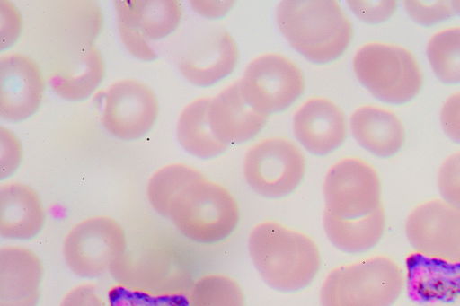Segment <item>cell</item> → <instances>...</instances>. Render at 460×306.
Wrapping results in <instances>:
<instances>
[{"label":"cell","mask_w":460,"mask_h":306,"mask_svg":"<svg viewBox=\"0 0 460 306\" xmlns=\"http://www.w3.org/2000/svg\"><path fill=\"white\" fill-rule=\"evenodd\" d=\"M210 96L198 97L181 110L175 136L181 147L192 156L210 159L223 153L227 144L212 133L208 118Z\"/></svg>","instance_id":"obj_21"},{"label":"cell","mask_w":460,"mask_h":306,"mask_svg":"<svg viewBox=\"0 0 460 306\" xmlns=\"http://www.w3.org/2000/svg\"><path fill=\"white\" fill-rule=\"evenodd\" d=\"M451 4L453 5L455 12L460 14V0L451 1Z\"/></svg>","instance_id":"obj_34"},{"label":"cell","mask_w":460,"mask_h":306,"mask_svg":"<svg viewBox=\"0 0 460 306\" xmlns=\"http://www.w3.org/2000/svg\"><path fill=\"white\" fill-rule=\"evenodd\" d=\"M269 115L254 109L244 98L240 80L211 97L208 118L214 136L228 146L252 139L264 127Z\"/></svg>","instance_id":"obj_16"},{"label":"cell","mask_w":460,"mask_h":306,"mask_svg":"<svg viewBox=\"0 0 460 306\" xmlns=\"http://www.w3.org/2000/svg\"><path fill=\"white\" fill-rule=\"evenodd\" d=\"M251 261L263 282L283 293L308 287L317 277L322 257L314 240L276 221H262L247 238Z\"/></svg>","instance_id":"obj_2"},{"label":"cell","mask_w":460,"mask_h":306,"mask_svg":"<svg viewBox=\"0 0 460 306\" xmlns=\"http://www.w3.org/2000/svg\"><path fill=\"white\" fill-rule=\"evenodd\" d=\"M23 19L17 7L10 1L0 0V48L13 47L22 35Z\"/></svg>","instance_id":"obj_28"},{"label":"cell","mask_w":460,"mask_h":306,"mask_svg":"<svg viewBox=\"0 0 460 306\" xmlns=\"http://www.w3.org/2000/svg\"><path fill=\"white\" fill-rule=\"evenodd\" d=\"M44 266L38 254L22 243L0 248V306H38Z\"/></svg>","instance_id":"obj_15"},{"label":"cell","mask_w":460,"mask_h":306,"mask_svg":"<svg viewBox=\"0 0 460 306\" xmlns=\"http://www.w3.org/2000/svg\"><path fill=\"white\" fill-rule=\"evenodd\" d=\"M306 161L302 150L288 138H263L245 152L243 174L247 185L268 198H281L302 182Z\"/></svg>","instance_id":"obj_7"},{"label":"cell","mask_w":460,"mask_h":306,"mask_svg":"<svg viewBox=\"0 0 460 306\" xmlns=\"http://www.w3.org/2000/svg\"><path fill=\"white\" fill-rule=\"evenodd\" d=\"M403 232L411 248L421 257L460 266V207L442 198L415 205L407 214Z\"/></svg>","instance_id":"obj_9"},{"label":"cell","mask_w":460,"mask_h":306,"mask_svg":"<svg viewBox=\"0 0 460 306\" xmlns=\"http://www.w3.org/2000/svg\"><path fill=\"white\" fill-rule=\"evenodd\" d=\"M438 118L446 136L454 142L460 143V90L445 99L439 109Z\"/></svg>","instance_id":"obj_32"},{"label":"cell","mask_w":460,"mask_h":306,"mask_svg":"<svg viewBox=\"0 0 460 306\" xmlns=\"http://www.w3.org/2000/svg\"><path fill=\"white\" fill-rule=\"evenodd\" d=\"M46 89L43 72L31 56L5 52L0 56V118L19 122L39 109Z\"/></svg>","instance_id":"obj_12"},{"label":"cell","mask_w":460,"mask_h":306,"mask_svg":"<svg viewBox=\"0 0 460 306\" xmlns=\"http://www.w3.org/2000/svg\"><path fill=\"white\" fill-rule=\"evenodd\" d=\"M122 225L108 215H92L76 222L64 236L62 258L75 275L95 279L111 272L127 251Z\"/></svg>","instance_id":"obj_6"},{"label":"cell","mask_w":460,"mask_h":306,"mask_svg":"<svg viewBox=\"0 0 460 306\" xmlns=\"http://www.w3.org/2000/svg\"><path fill=\"white\" fill-rule=\"evenodd\" d=\"M234 1H190V8L199 16L218 19L226 15L234 6Z\"/></svg>","instance_id":"obj_33"},{"label":"cell","mask_w":460,"mask_h":306,"mask_svg":"<svg viewBox=\"0 0 460 306\" xmlns=\"http://www.w3.org/2000/svg\"><path fill=\"white\" fill-rule=\"evenodd\" d=\"M238 48L231 34L223 28L208 26L176 62L181 76L197 86H210L225 79L235 69Z\"/></svg>","instance_id":"obj_13"},{"label":"cell","mask_w":460,"mask_h":306,"mask_svg":"<svg viewBox=\"0 0 460 306\" xmlns=\"http://www.w3.org/2000/svg\"><path fill=\"white\" fill-rule=\"evenodd\" d=\"M116 21L135 25L148 40L172 34L181 19V7L175 0H116Z\"/></svg>","instance_id":"obj_20"},{"label":"cell","mask_w":460,"mask_h":306,"mask_svg":"<svg viewBox=\"0 0 460 306\" xmlns=\"http://www.w3.org/2000/svg\"><path fill=\"white\" fill-rule=\"evenodd\" d=\"M323 197L328 213L346 219L362 217L383 206L381 179L367 161L344 157L327 170Z\"/></svg>","instance_id":"obj_8"},{"label":"cell","mask_w":460,"mask_h":306,"mask_svg":"<svg viewBox=\"0 0 460 306\" xmlns=\"http://www.w3.org/2000/svg\"><path fill=\"white\" fill-rule=\"evenodd\" d=\"M349 125L356 142L377 157H393L403 146V124L389 109L374 104L361 105L350 114Z\"/></svg>","instance_id":"obj_18"},{"label":"cell","mask_w":460,"mask_h":306,"mask_svg":"<svg viewBox=\"0 0 460 306\" xmlns=\"http://www.w3.org/2000/svg\"><path fill=\"white\" fill-rule=\"evenodd\" d=\"M58 306H110V303L97 284L83 282L67 290Z\"/></svg>","instance_id":"obj_30"},{"label":"cell","mask_w":460,"mask_h":306,"mask_svg":"<svg viewBox=\"0 0 460 306\" xmlns=\"http://www.w3.org/2000/svg\"><path fill=\"white\" fill-rule=\"evenodd\" d=\"M323 228L330 242L341 251L361 254L374 249L383 239L386 230L384 207L354 219L335 216L323 210Z\"/></svg>","instance_id":"obj_19"},{"label":"cell","mask_w":460,"mask_h":306,"mask_svg":"<svg viewBox=\"0 0 460 306\" xmlns=\"http://www.w3.org/2000/svg\"><path fill=\"white\" fill-rule=\"evenodd\" d=\"M406 285L402 265L372 255L331 269L319 289L321 306H393Z\"/></svg>","instance_id":"obj_4"},{"label":"cell","mask_w":460,"mask_h":306,"mask_svg":"<svg viewBox=\"0 0 460 306\" xmlns=\"http://www.w3.org/2000/svg\"><path fill=\"white\" fill-rule=\"evenodd\" d=\"M146 197L156 214L199 244L226 240L240 222L233 194L185 162L167 163L155 170L147 180Z\"/></svg>","instance_id":"obj_1"},{"label":"cell","mask_w":460,"mask_h":306,"mask_svg":"<svg viewBox=\"0 0 460 306\" xmlns=\"http://www.w3.org/2000/svg\"><path fill=\"white\" fill-rule=\"evenodd\" d=\"M425 53L435 75L445 83H460V26H451L433 33Z\"/></svg>","instance_id":"obj_22"},{"label":"cell","mask_w":460,"mask_h":306,"mask_svg":"<svg viewBox=\"0 0 460 306\" xmlns=\"http://www.w3.org/2000/svg\"><path fill=\"white\" fill-rule=\"evenodd\" d=\"M108 296L110 306H185L186 296H155L114 285Z\"/></svg>","instance_id":"obj_26"},{"label":"cell","mask_w":460,"mask_h":306,"mask_svg":"<svg viewBox=\"0 0 460 306\" xmlns=\"http://www.w3.org/2000/svg\"><path fill=\"white\" fill-rule=\"evenodd\" d=\"M239 80L246 101L267 115L286 110L305 90L304 74L298 66L275 52L252 58Z\"/></svg>","instance_id":"obj_10"},{"label":"cell","mask_w":460,"mask_h":306,"mask_svg":"<svg viewBox=\"0 0 460 306\" xmlns=\"http://www.w3.org/2000/svg\"><path fill=\"white\" fill-rule=\"evenodd\" d=\"M47 214L41 198L30 185L17 180L0 185V237L9 243L36 238L43 230Z\"/></svg>","instance_id":"obj_17"},{"label":"cell","mask_w":460,"mask_h":306,"mask_svg":"<svg viewBox=\"0 0 460 306\" xmlns=\"http://www.w3.org/2000/svg\"><path fill=\"white\" fill-rule=\"evenodd\" d=\"M296 139L311 153L324 156L338 149L347 136L343 110L332 100L314 96L302 102L292 117Z\"/></svg>","instance_id":"obj_14"},{"label":"cell","mask_w":460,"mask_h":306,"mask_svg":"<svg viewBox=\"0 0 460 306\" xmlns=\"http://www.w3.org/2000/svg\"><path fill=\"white\" fill-rule=\"evenodd\" d=\"M23 157L22 145L10 129L0 127V178L8 179L20 167Z\"/></svg>","instance_id":"obj_27"},{"label":"cell","mask_w":460,"mask_h":306,"mask_svg":"<svg viewBox=\"0 0 460 306\" xmlns=\"http://www.w3.org/2000/svg\"><path fill=\"white\" fill-rule=\"evenodd\" d=\"M185 306H245V297L234 278L211 273L193 281L186 295Z\"/></svg>","instance_id":"obj_23"},{"label":"cell","mask_w":460,"mask_h":306,"mask_svg":"<svg viewBox=\"0 0 460 306\" xmlns=\"http://www.w3.org/2000/svg\"><path fill=\"white\" fill-rule=\"evenodd\" d=\"M116 29L122 46L131 56L143 61H153L158 57L135 25L116 21Z\"/></svg>","instance_id":"obj_29"},{"label":"cell","mask_w":460,"mask_h":306,"mask_svg":"<svg viewBox=\"0 0 460 306\" xmlns=\"http://www.w3.org/2000/svg\"><path fill=\"white\" fill-rule=\"evenodd\" d=\"M158 112L156 95L148 85L137 79L123 78L106 89L101 123L113 137L132 141L149 133Z\"/></svg>","instance_id":"obj_11"},{"label":"cell","mask_w":460,"mask_h":306,"mask_svg":"<svg viewBox=\"0 0 460 306\" xmlns=\"http://www.w3.org/2000/svg\"><path fill=\"white\" fill-rule=\"evenodd\" d=\"M436 182L440 198L460 207V150L451 153L442 161Z\"/></svg>","instance_id":"obj_24"},{"label":"cell","mask_w":460,"mask_h":306,"mask_svg":"<svg viewBox=\"0 0 460 306\" xmlns=\"http://www.w3.org/2000/svg\"><path fill=\"white\" fill-rule=\"evenodd\" d=\"M408 15L416 22L429 26L447 20L455 15L451 1H402Z\"/></svg>","instance_id":"obj_25"},{"label":"cell","mask_w":460,"mask_h":306,"mask_svg":"<svg viewBox=\"0 0 460 306\" xmlns=\"http://www.w3.org/2000/svg\"><path fill=\"white\" fill-rule=\"evenodd\" d=\"M275 22L289 46L315 64L339 58L353 37L350 20L334 0L280 1Z\"/></svg>","instance_id":"obj_3"},{"label":"cell","mask_w":460,"mask_h":306,"mask_svg":"<svg viewBox=\"0 0 460 306\" xmlns=\"http://www.w3.org/2000/svg\"><path fill=\"white\" fill-rule=\"evenodd\" d=\"M352 69L358 81L376 98L402 104L420 91L423 74L406 48L381 41L367 42L354 52Z\"/></svg>","instance_id":"obj_5"},{"label":"cell","mask_w":460,"mask_h":306,"mask_svg":"<svg viewBox=\"0 0 460 306\" xmlns=\"http://www.w3.org/2000/svg\"><path fill=\"white\" fill-rule=\"evenodd\" d=\"M350 11L359 20L367 23H380L387 21L394 13L397 2L385 1H347Z\"/></svg>","instance_id":"obj_31"}]
</instances>
